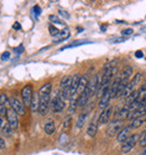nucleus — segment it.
<instances>
[{
	"instance_id": "1",
	"label": "nucleus",
	"mask_w": 146,
	"mask_h": 155,
	"mask_svg": "<svg viewBox=\"0 0 146 155\" xmlns=\"http://www.w3.org/2000/svg\"><path fill=\"white\" fill-rule=\"evenodd\" d=\"M51 92H52V83L47 82L45 84L41 87L38 91L39 96V106H38V113L42 116H45L51 107Z\"/></svg>"
},
{
	"instance_id": "2",
	"label": "nucleus",
	"mask_w": 146,
	"mask_h": 155,
	"mask_svg": "<svg viewBox=\"0 0 146 155\" xmlns=\"http://www.w3.org/2000/svg\"><path fill=\"white\" fill-rule=\"evenodd\" d=\"M71 82H72V77L65 75L63 77L60 83V96H61L64 100H68L71 98V92H70V88H71Z\"/></svg>"
},
{
	"instance_id": "3",
	"label": "nucleus",
	"mask_w": 146,
	"mask_h": 155,
	"mask_svg": "<svg viewBox=\"0 0 146 155\" xmlns=\"http://www.w3.org/2000/svg\"><path fill=\"white\" fill-rule=\"evenodd\" d=\"M139 142V134H133L127 138L121 145V153L128 154L133 148L136 146V144Z\"/></svg>"
},
{
	"instance_id": "4",
	"label": "nucleus",
	"mask_w": 146,
	"mask_h": 155,
	"mask_svg": "<svg viewBox=\"0 0 146 155\" xmlns=\"http://www.w3.org/2000/svg\"><path fill=\"white\" fill-rule=\"evenodd\" d=\"M100 82H101V73L95 74L91 78V80H89V84L87 87V89H85L89 97H92L93 94H96L98 89H99Z\"/></svg>"
},
{
	"instance_id": "5",
	"label": "nucleus",
	"mask_w": 146,
	"mask_h": 155,
	"mask_svg": "<svg viewBox=\"0 0 146 155\" xmlns=\"http://www.w3.org/2000/svg\"><path fill=\"white\" fill-rule=\"evenodd\" d=\"M124 127H125V126H124V120H120V119L112 120L107 128V136L114 137L115 135H118V133H119Z\"/></svg>"
},
{
	"instance_id": "6",
	"label": "nucleus",
	"mask_w": 146,
	"mask_h": 155,
	"mask_svg": "<svg viewBox=\"0 0 146 155\" xmlns=\"http://www.w3.org/2000/svg\"><path fill=\"white\" fill-rule=\"evenodd\" d=\"M33 87L32 84H26L22 89V100L25 107H31L32 98H33Z\"/></svg>"
},
{
	"instance_id": "7",
	"label": "nucleus",
	"mask_w": 146,
	"mask_h": 155,
	"mask_svg": "<svg viewBox=\"0 0 146 155\" xmlns=\"http://www.w3.org/2000/svg\"><path fill=\"white\" fill-rule=\"evenodd\" d=\"M51 108L53 110V113H55V114L62 113L63 109L65 108V100H64L60 94H56V96L52 99Z\"/></svg>"
},
{
	"instance_id": "8",
	"label": "nucleus",
	"mask_w": 146,
	"mask_h": 155,
	"mask_svg": "<svg viewBox=\"0 0 146 155\" xmlns=\"http://www.w3.org/2000/svg\"><path fill=\"white\" fill-rule=\"evenodd\" d=\"M9 101H10V108H12L17 115H20V116H24V115H25V113H26L25 108H26V107L24 106V104L19 99L12 97L9 99Z\"/></svg>"
},
{
	"instance_id": "9",
	"label": "nucleus",
	"mask_w": 146,
	"mask_h": 155,
	"mask_svg": "<svg viewBox=\"0 0 146 155\" xmlns=\"http://www.w3.org/2000/svg\"><path fill=\"white\" fill-rule=\"evenodd\" d=\"M6 120H7L8 125L12 127V130H15L18 128V115L12 110V108L7 109V114H6Z\"/></svg>"
},
{
	"instance_id": "10",
	"label": "nucleus",
	"mask_w": 146,
	"mask_h": 155,
	"mask_svg": "<svg viewBox=\"0 0 146 155\" xmlns=\"http://www.w3.org/2000/svg\"><path fill=\"white\" fill-rule=\"evenodd\" d=\"M112 111H114V108L111 106H108L107 108H105L101 113H100L99 117H98V124L100 125H106L110 121V118H111Z\"/></svg>"
},
{
	"instance_id": "11",
	"label": "nucleus",
	"mask_w": 146,
	"mask_h": 155,
	"mask_svg": "<svg viewBox=\"0 0 146 155\" xmlns=\"http://www.w3.org/2000/svg\"><path fill=\"white\" fill-rule=\"evenodd\" d=\"M110 99H111V94H110L109 89H108L107 91L100 97V101H99V104H98V107H99L100 110H104L105 108H107L108 106H109Z\"/></svg>"
},
{
	"instance_id": "12",
	"label": "nucleus",
	"mask_w": 146,
	"mask_h": 155,
	"mask_svg": "<svg viewBox=\"0 0 146 155\" xmlns=\"http://www.w3.org/2000/svg\"><path fill=\"white\" fill-rule=\"evenodd\" d=\"M89 84V77L88 74H83L82 77L80 78V81H79V85H78V90H77V94L80 96L82 92H85L87 87Z\"/></svg>"
},
{
	"instance_id": "13",
	"label": "nucleus",
	"mask_w": 146,
	"mask_h": 155,
	"mask_svg": "<svg viewBox=\"0 0 146 155\" xmlns=\"http://www.w3.org/2000/svg\"><path fill=\"white\" fill-rule=\"evenodd\" d=\"M131 126H126V127H124L123 129L118 133V135H117V142L123 144L124 142H125V140L131 136Z\"/></svg>"
},
{
	"instance_id": "14",
	"label": "nucleus",
	"mask_w": 146,
	"mask_h": 155,
	"mask_svg": "<svg viewBox=\"0 0 146 155\" xmlns=\"http://www.w3.org/2000/svg\"><path fill=\"white\" fill-rule=\"evenodd\" d=\"M133 77V69H131V66H125L121 71V73H120V81H127L129 82L131 80V78Z\"/></svg>"
},
{
	"instance_id": "15",
	"label": "nucleus",
	"mask_w": 146,
	"mask_h": 155,
	"mask_svg": "<svg viewBox=\"0 0 146 155\" xmlns=\"http://www.w3.org/2000/svg\"><path fill=\"white\" fill-rule=\"evenodd\" d=\"M80 74H74L72 77V82H71V88H70V92H71V98L73 96H77V90L79 81H80Z\"/></svg>"
},
{
	"instance_id": "16",
	"label": "nucleus",
	"mask_w": 146,
	"mask_h": 155,
	"mask_svg": "<svg viewBox=\"0 0 146 155\" xmlns=\"http://www.w3.org/2000/svg\"><path fill=\"white\" fill-rule=\"evenodd\" d=\"M38 106H39V96L38 92H34L33 93V98H32V102H31V110L32 113H38Z\"/></svg>"
},
{
	"instance_id": "17",
	"label": "nucleus",
	"mask_w": 146,
	"mask_h": 155,
	"mask_svg": "<svg viewBox=\"0 0 146 155\" xmlns=\"http://www.w3.org/2000/svg\"><path fill=\"white\" fill-rule=\"evenodd\" d=\"M119 84H120L119 78H116L115 80L110 83V85H109V92H110V94H111V98H116V94H117Z\"/></svg>"
},
{
	"instance_id": "18",
	"label": "nucleus",
	"mask_w": 146,
	"mask_h": 155,
	"mask_svg": "<svg viewBox=\"0 0 146 155\" xmlns=\"http://www.w3.org/2000/svg\"><path fill=\"white\" fill-rule=\"evenodd\" d=\"M89 94L87 93V91L85 92H82L80 96H78V107H80V108H83L87 104H88L89 101Z\"/></svg>"
},
{
	"instance_id": "19",
	"label": "nucleus",
	"mask_w": 146,
	"mask_h": 155,
	"mask_svg": "<svg viewBox=\"0 0 146 155\" xmlns=\"http://www.w3.org/2000/svg\"><path fill=\"white\" fill-rule=\"evenodd\" d=\"M97 132H98V123L96 121H92L90 123V125L88 126V129H87V134L90 137H95L97 135Z\"/></svg>"
},
{
	"instance_id": "20",
	"label": "nucleus",
	"mask_w": 146,
	"mask_h": 155,
	"mask_svg": "<svg viewBox=\"0 0 146 155\" xmlns=\"http://www.w3.org/2000/svg\"><path fill=\"white\" fill-rule=\"evenodd\" d=\"M145 123H146V115H144V116H139L133 120V123L131 124V128H138V127H141L143 124H145Z\"/></svg>"
},
{
	"instance_id": "21",
	"label": "nucleus",
	"mask_w": 146,
	"mask_h": 155,
	"mask_svg": "<svg viewBox=\"0 0 146 155\" xmlns=\"http://www.w3.org/2000/svg\"><path fill=\"white\" fill-rule=\"evenodd\" d=\"M44 130L46 133L47 135H52L54 132H55V124L52 119H48V121L45 123L44 125Z\"/></svg>"
},
{
	"instance_id": "22",
	"label": "nucleus",
	"mask_w": 146,
	"mask_h": 155,
	"mask_svg": "<svg viewBox=\"0 0 146 155\" xmlns=\"http://www.w3.org/2000/svg\"><path fill=\"white\" fill-rule=\"evenodd\" d=\"M55 37H56L58 39H56V41H54V42H61V41H64V39L69 38V37H70L69 28H64L63 31H60V33H58Z\"/></svg>"
},
{
	"instance_id": "23",
	"label": "nucleus",
	"mask_w": 146,
	"mask_h": 155,
	"mask_svg": "<svg viewBox=\"0 0 146 155\" xmlns=\"http://www.w3.org/2000/svg\"><path fill=\"white\" fill-rule=\"evenodd\" d=\"M78 107V97L77 96H73L72 98H70V107H69V111L71 114L75 111V109Z\"/></svg>"
},
{
	"instance_id": "24",
	"label": "nucleus",
	"mask_w": 146,
	"mask_h": 155,
	"mask_svg": "<svg viewBox=\"0 0 146 155\" xmlns=\"http://www.w3.org/2000/svg\"><path fill=\"white\" fill-rule=\"evenodd\" d=\"M85 119H87V114L82 113L80 116H79V118H78V120H77V124H75L78 129H80V128L83 127V125H85Z\"/></svg>"
},
{
	"instance_id": "25",
	"label": "nucleus",
	"mask_w": 146,
	"mask_h": 155,
	"mask_svg": "<svg viewBox=\"0 0 146 155\" xmlns=\"http://www.w3.org/2000/svg\"><path fill=\"white\" fill-rule=\"evenodd\" d=\"M72 126V116H66L63 121V129L64 130H69Z\"/></svg>"
},
{
	"instance_id": "26",
	"label": "nucleus",
	"mask_w": 146,
	"mask_h": 155,
	"mask_svg": "<svg viewBox=\"0 0 146 155\" xmlns=\"http://www.w3.org/2000/svg\"><path fill=\"white\" fill-rule=\"evenodd\" d=\"M0 105L5 106L7 108V106H10V101H9V98L6 93H1L0 94Z\"/></svg>"
},
{
	"instance_id": "27",
	"label": "nucleus",
	"mask_w": 146,
	"mask_h": 155,
	"mask_svg": "<svg viewBox=\"0 0 146 155\" xmlns=\"http://www.w3.org/2000/svg\"><path fill=\"white\" fill-rule=\"evenodd\" d=\"M128 114H129V110H128V106H124L123 108L120 109V111L118 113V117H119V119H124V118H127L128 116Z\"/></svg>"
},
{
	"instance_id": "28",
	"label": "nucleus",
	"mask_w": 146,
	"mask_h": 155,
	"mask_svg": "<svg viewBox=\"0 0 146 155\" xmlns=\"http://www.w3.org/2000/svg\"><path fill=\"white\" fill-rule=\"evenodd\" d=\"M50 20L52 21L53 24H58V25H63L64 26V23L62 21L60 18H58V16H55V15H51L50 16Z\"/></svg>"
},
{
	"instance_id": "29",
	"label": "nucleus",
	"mask_w": 146,
	"mask_h": 155,
	"mask_svg": "<svg viewBox=\"0 0 146 155\" xmlns=\"http://www.w3.org/2000/svg\"><path fill=\"white\" fill-rule=\"evenodd\" d=\"M1 132H2V134H4V135H12L14 130H12V127H10V126L8 125V123H7V125H6V126L1 129Z\"/></svg>"
},
{
	"instance_id": "30",
	"label": "nucleus",
	"mask_w": 146,
	"mask_h": 155,
	"mask_svg": "<svg viewBox=\"0 0 146 155\" xmlns=\"http://www.w3.org/2000/svg\"><path fill=\"white\" fill-rule=\"evenodd\" d=\"M48 29H50V34L52 36H54V37H55V36L58 35V33H60V31H58V28L55 27V26H54V25H50V27H48Z\"/></svg>"
},
{
	"instance_id": "31",
	"label": "nucleus",
	"mask_w": 146,
	"mask_h": 155,
	"mask_svg": "<svg viewBox=\"0 0 146 155\" xmlns=\"http://www.w3.org/2000/svg\"><path fill=\"white\" fill-rule=\"evenodd\" d=\"M134 33V29L133 28H127V29H124L123 31H121V34H123L124 36H129L131 35Z\"/></svg>"
},
{
	"instance_id": "32",
	"label": "nucleus",
	"mask_w": 146,
	"mask_h": 155,
	"mask_svg": "<svg viewBox=\"0 0 146 155\" xmlns=\"http://www.w3.org/2000/svg\"><path fill=\"white\" fill-rule=\"evenodd\" d=\"M6 114H7V108L5 106L0 105V117L6 116Z\"/></svg>"
},
{
	"instance_id": "33",
	"label": "nucleus",
	"mask_w": 146,
	"mask_h": 155,
	"mask_svg": "<svg viewBox=\"0 0 146 155\" xmlns=\"http://www.w3.org/2000/svg\"><path fill=\"white\" fill-rule=\"evenodd\" d=\"M7 125V120L5 119L4 117H0V129H2Z\"/></svg>"
},
{
	"instance_id": "34",
	"label": "nucleus",
	"mask_w": 146,
	"mask_h": 155,
	"mask_svg": "<svg viewBox=\"0 0 146 155\" xmlns=\"http://www.w3.org/2000/svg\"><path fill=\"white\" fill-rule=\"evenodd\" d=\"M6 147V142L2 137H0V150H4Z\"/></svg>"
},
{
	"instance_id": "35",
	"label": "nucleus",
	"mask_w": 146,
	"mask_h": 155,
	"mask_svg": "<svg viewBox=\"0 0 146 155\" xmlns=\"http://www.w3.org/2000/svg\"><path fill=\"white\" fill-rule=\"evenodd\" d=\"M9 56H10V53H9V52H5L4 54L1 55V60H5V61H6V60L9 58Z\"/></svg>"
},
{
	"instance_id": "36",
	"label": "nucleus",
	"mask_w": 146,
	"mask_h": 155,
	"mask_svg": "<svg viewBox=\"0 0 146 155\" xmlns=\"http://www.w3.org/2000/svg\"><path fill=\"white\" fill-rule=\"evenodd\" d=\"M143 52L142 51H136V52H135V56H136V58H143Z\"/></svg>"
},
{
	"instance_id": "37",
	"label": "nucleus",
	"mask_w": 146,
	"mask_h": 155,
	"mask_svg": "<svg viewBox=\"0 0 146 155\" xmlns=\"http://www.w3.org/2000/svg\"><path fill=\"white\" fill-rule=\"evenodd\" d=\"M139 145H141L142 147H144V146H146V135L144 136V138H143L142 140H139Z\"/></svg>"
},
{
	"instance_id": "38",
	"label": "nucleus",
	"mask_w": 146,
	"mask_h": 155,
	"mask_svg": "<svg viewBox=\"0 0 146 155\" xmlns=\"http://www.w3.org/2000/svg\"><path fill=\"white\" fill-rule=\"evenodd\" d=\"M34 10L36 12H35V14H36V16H38L39 14H41V8H39L38 6H35V7H34Z\"/></svg>"
},
{
	"instance_id": "39",
	"label": "nucleus",
	"mask_w": 146,
	"mask_h": 155,
	"mask_svg": "<svg viewBox=\"0 0 146 155\" xmlns=\"http://www.w3.org/2000/svg\"><path fill=\"white\" fill-rule=\"evenodd\" d=\"M12 27L15 28V29H20V25L18 23H15L14 24V26H12Z\"/></svg>"
},
{
	"instance_id": "40",
	"label": "nucleus",
	"mask_w": 146,
	"mask_h": 155,
	"mask_svg": "<svg viewBox=\"0 0 146 155\" xmlns=\"http://www.w3.org/2000/svg\"><path fill=\"white\" fill-rule=\"evenodd\" d=\"M60 14H61V15H63L64 17H66V18H69V15H68V14H65V12H63V10H60Z\"/></svg>"
},
{
	"instance_id": "41",
	"label": "nucleus",
	"mask_w": 146,
	"mask_h": 155,
	"mask_svg": "<svg viewBox=\"0 0 146 155\" xmlns=\"http://www.w3.org/2000/svg\"><path fill=\"white\" fill-rule=\"evenodd\" d=\"M15 52H23V45H20L19 47H17V50H15Z\"/></svg>"
},
{
	"instance_id": "42",
	"label": "nucleus",
	"mask_w": 146,
	"mask_h": 155,
	"mask_svg": "<svg viewBox=\"0 0 146 155\" xmlns=\"http://www.w3.org/2000/svg\"><path fill=\"white\" fill-rule=\"evenodd\" d=\"M142 105H146V97L144 98V99L142 100V102H141V106H142Z\"/></svg>"
}]
</instances>
